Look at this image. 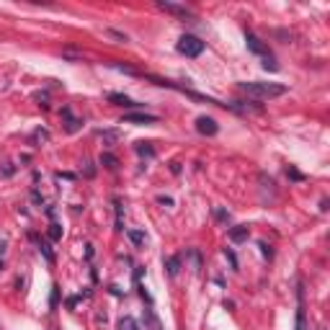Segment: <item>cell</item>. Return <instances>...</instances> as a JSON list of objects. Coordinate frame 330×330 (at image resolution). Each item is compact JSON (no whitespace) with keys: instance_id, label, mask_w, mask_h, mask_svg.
Here are the masks:
<instances>
[{"instance_id":"cell-1","label":"cell","mask_w":330,"mask_h":330,"mask_svg":"<svg viewBox=\"0 0 330 330\" xmlns=\"http://www.w3.org/2000/svg\"><path fill=\"white\" fill-rule=\"evenodd\" d=\"M240 91L248 93L251 98H266V101H271V98L284 96L286 86H281V82H258V80H253V82H240Z\"/></svg>"},{"instance_id":"cell-2","label":"cell","mask_w":330,"mask_h":330,"mask_svg":"<svg viewBox=\"0 0 330 330\" xmlns=\"http://www.w3.org/2000/svg\"><path fill=\"white\" fill-rule=\"evenodd\" d=\"M204 41L199 39V36H194V34H183L181 39H178V44H176V49L183 54V57H199L201 52H204Z\"/></svg>"},{"instance_id":"cell-3","label":"cell","mask_w":330,"mask_h":330,"mask_svg":"<svg viewBox=\"0 0 330 330\" xmlns=\"http://www.w3.org/2000/svg\"><path fill=\"white\" fill-rule=\"evenodd\" d=\"M121 121L124 124H137V127H147V124H157V116L147 114V111H129V114H124Z\"/></svg>"},{"instance_id":"cell-4","label":"cell","mask_w":330,"mask_h":330,"mask_svg":"<svg viewBox=\"0 0 330 330\" xmlns=\"http://www.w3.org/2000/svg\"><path fill=\"white\" fill-rule=\"evenodd\" d=\"M157 8H160V11H165V13H173V16L183 18V21H196L194 11H188L186 6H178V3H165V0H160Z\"/></svg>"},{"instance_id":"cell-5","label":"cell","mask_w":330,"mask_h":330,"mask_svg":"<svg viewBox=\"0 0 330 330\" xmlns=\"http://www.w3.org/2000/svg\"><path fill=\"white\" fill-rule=\"evenodd\" d=\"M196 132L204 134V137H214V134L219 132V124H217V119H212V116H199V119H196Z\"/></svg>"},{"instance_id":"cell-6","label":"cell","mask_w":330,"mask_h":330,"mask_svg":"<svg viewBox=\"0 0 330 330\" xmlns=\"http://www.w3.org/2000/svg\"><path fill=\"white\" fill-rule=\"evenodd\" d=\"M297 299H299V307H297L294 330H307V312H305V289H302V281L297 284Z\"/></svg>"},{"instance_id":"cell-7","label":"cell","mask_w":330,"mask_h":330,"mask_svg":"<svg viewBox=\"0 0 330 330\" xmlns=\"http://www.w3.org/2000/svg\"><path fill=\"white\" fill-rule=\"evenodd\" d=\"M245 44H248V52H253V54H261V57H268V47L263 44V41L253 34V31H245Z\"/></svg>"},{"instance_id":"cell-8","label":"cell","mask_w":330,"mask_h":330,"mask_svg":"<svg viewBox=\"0 0 330 330\" xmlns=\"http://www.w3.org/2000/svg\"><path fill=\"white\" fill-rule=\"evenodd\" d=\"M227 237L232 242H245L248 237H251V227H248V225H235V227L227 230Z\"/></svg>"},{"instance_id":"cell-9","label":"cell","mask_w":330,"mask_h":330,"mask_svg":"<svg viewBox=\"0 0 330 330\" xmlns=\"http://www.w3.org/2000/svg\"><path fill=\"white\" fill-rule=\"evenodd\" d=\"M108 103L121 106V108H140L137 101H132L129 96H124V93H108Z\"/></svg>"},{"instance_id":"cell-10","label":"cell","mask_w":330,"mask_h":330,"mask_svg":"<svg viewBox=\"0 0 330 330\" xmlns=\"http://www.w3.org/2000/svg\"><path fill=\"white\" fill-rule=\"evenodd\" d=\"M62 119L67 121V124H65V129H67L70 134H75V132H77V129L82 127V121H80V119H75L70 108H62Z\"/></svg>"},{"instance_id":"cell-11","label":"cell","mask_w":330,"mask_h":330,"mask_svg":"<svg viewBox=\"0 0 330 330\" xmlns=\"http://www.w3.org/2000/svg\"><path fill=\"white\" fill-rule=\"evenodd\" d=\"M31 240L36 242V248H39V253H41V256H44V258H47L49 263H54V253H52V248H49V245H47L44 240H39L36 235H31Z\"/></svg>"},{"instance_id":"cell-12","label":"cell","mask_w":330,"mask_h":330,"mask_svg":"<svg viewBox=\"0 0 330 330\" xmlns=\"http://www.w3.org/2000/svg\"><path fill=\"white\" fill-rule=\"evenodd\" d=\"M186 258H188V263H191V271L199 273V271H201V253L196 251V248H191V251H186Z\"/></svg>"},{"instance_id":"cell-13","label":"cell","mask_w":330,"mask_h":330,"mask_svg":"<svg viewBox=\"0 0 330 330\" xmlns=\"http://www.w3.org/2000/svg\"><path fill=\"white\" fill-rule=\"evenodd\" d=\"M165 271H168V276H178L181 273V256H171L165 261Z\"/></svg>"},{"instance_id":"cell-14","label":"cell","mask_w":330,"mask_h":330,"mask_svg":"<svg viewBox=\"0 0 330 330\" xmlns=\"http://www.w3.org/2000/svg\"><path fill=\"white\" fill-rule=\"evenodd\" d=\"M101 165H103V168H108V171H116V168H119V160H116V155L103 152V155H101Z\"/></svg>"},{"instance_id":"cell-15","label":"cell","mask_w":330,"mask_h":330,"mask_svg":"<svg viewBox=\"0 0 330 330\" xmlns=\"http://www.w3.org/2000/svg\"><path fill=\"white\" fill-rule=\"evenodd\" d=\"M98 134L103 137V142H106V145H116V142L121 140V134H119L116 129H101Z\"/></svg>"},{"instance_id":"cell-16","label":"cell","mask_w":330,"mask_h":330,"mask_svg":"<svg viewBox=\"0 0 330 330\" xmlns=\"http://www.w3.org/2000/svg\"><path fill=\"white\" fill-rule=\"evenodd\" d=\"M134 150H137L140 155H145V157H155V147H152L150 142H137Z\"/></svg>"},{"instance_id":"cell-17","label":"cell","mask_w":330,"mask_h":330,"mask_svg":"<svg viewBox=\"0 0 330 330\" xmlns=\"http://www.w3.org/2000/svg\"><path fill=\"white\" fill-rule=\"evenodd\" d=\"M127 235H129V240L140 248V245H145V232H140V230H127Z\"/></svg>"},{"instance_id":"cell-18","label":"cell","mask_w":330,"mask_h":330,"mask_svg":"<svg viewBox=\"0 0 330 330\" xmlns=\"http://www.w3.org/2000/svg\"><path fill=\"white\" fill-rule=\"evenodd\" d=\"M31 142H49V132L47 129H36L31 134Z\"/></svg>"},{"instance_id":"cell-19","label":"cell","mask_w":330,"mask_h":330,"mask_svg":"<svg viewBox=\"0 0 330 330\" xmlns=\"http://www.w3.org/2000/svg\"><path fill=\"white\" fill-rule=\"evenodd\" d=\"M114 206H116V232H121V230H124V214H121V204L116 201Z\"/></svg>"},{"instance_id":"cell-20","label":"cell","mask_w":330,"mask_h":330,"mask_svg":"<svg viewBox=\"0 0 330 330\" xmlns=\"http://www.w3.org/2000/svg\"><path fill=\"white\" fill-rule=\"evenodd\" d=\"M263 70H271V72H276L279 70V65H276V60L268 54V57H263Z\"/></svg>"},{"instance_id":"cell-21","label":"cell","mask_w":330,"mask_h":330,"mask_svg":"<svg viewBox=\"0 0 330 330\" xmlns=\"http://www.w3.org/2000/svg\"><path fill=\"white\" fill-rule=\"evenodd\" d=\"M49 237H52V240H60V237H62V227H60L57 222L49 225Z\"/></svg>"},{"instance_id":"cell-22","label":"cell","mask_w":330,"mask_h":330,"mask_svg":"<svg viewBox=\"0 0 330 330\" xmlns=\"http://www.w3.org/2000/svg\"><path fill=\"white\" fill-rule=\"evenodd\" d=\"M225 258L230 261V266H232V271H237V256L230 251V248H225Z\"/></svg>"},{"instance_id":"cell-23","label":"cell","mask_w":330,"mask_h":330,"mask_svg":"<svg viewBox=\"0 0 330 330\" xmlns=\"http://www.w3.org/2000/svg\"><path fill=\"white\" fill-rule=\"evenodd\" d=\"M286 176L292 178V181H305V176H302L297 168H292V165H289V168H286Z\"/></svg>"},{"instance_id":"cell-24","label":"cell","mask_w":330,"mask_h":330,"mask_svg":"<svg viewBox=\"0 0 330 330\" xmlns=\"http://www.w3.org/2000/svg\"><path fill=\"white\" fill-rule=\"evenodd\" d=\"M214 217H217V219H222V222H230V212L219 209V206H214Z\"/></svg>"},{"instance_id":"cell-25","label":"cell","mask_w":330,"mask_h":330,"mask_svg":"<svg viewBox=\"0 0 330 330\" xmlns=\"http://www.w3.org/2000/svg\"><path fill=\"white\" fill-rule=\"evenodd\" d=\"M258 248H261V253H263L266 258H271V256H273V251H271V245H266V242H258Z\"/></svg>"},{"instance_id":"cell-26","label":"cell","mask_w":330,"mask_h":330,"mask_svg":"<svg viewBox=\"0 0 330 330\" xmlns=\"http://www.w3.org/2000/svg\"><path fill=\"white\" fill-rule=\"evenodd\" d=\"M57 302H60V286H54V289H52V299H49V305H52V307H57Z\"/></svg>"}]
</instances>
